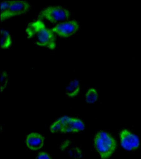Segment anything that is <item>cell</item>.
<instances>
[{
	"label": "cell",
	"instance_id": "cell-1",
	"mask_svg": "<svg viewBox=\"0 0 141 159\" xmlns=\"http://www.w3.org/2000/svg\"><path fill=\"white\" fill-rule=\"evenodd\" d=\"M27 37L33 40L36 45L45 47L51 50L55 49L56 38L54 33L46 26L41 20L30 23L26 30Z\"/></svg>",
	"mask_w": 141,
	"mask_h": 159
},
{
	"label": "cell",
	"instance_id": "cell-2",
	"mask_svg": "<svg viewBox=\"0 0 141 159\" xmlns=\"http://www.w3.org/2000/svg\"><path fill=\"white\" fill-rule=\"evenodd\" d=\"M94 141L95 148L102 159H109L116 149V141L111 135L105 131L98 132Z\"/></svg>",
	"mask_w": 141,
	"mask_h": 159
},
{
	"label": "cell",
	"instance_id": "cell-3",
	"mask_svg": "<svg viewBox=\"0 0 141 159\" xmlns=\"http://www.w3.org/2000/svg\"><path fill=\"white\" fill-rule=\"evenodd\" d=\"M70 17V12L60 6H49L42 10L39 16L54 24L68 20Z\"/></svg>",
	"mask_w": 141,
	"mask_h": 159
},
{
	"label": "cell",
	"instance_id": "cell-4",
	"mask_svg": "<svg viewBox=\"0 0 141 159\" xmlns=\"http://www.w3.org/2000/svg\"><path fill=\"white\" fill-rule=\"evenodd\" d=\"M30 5L28 2L23 1H13L8 10L1 14V21L14 16L26 13L29 11Z\"/></svg>",
	"mask_w": 141,
	"mask_h": 159
},
{
	"label": "cell",
	"instance_id": "cell-5",
	"mask_svg": "<svg viewBox=\"0 0 141 159\" xmlns=\"http://www.w3.org/2000/svg\"><path fill=\"white\" fill-rule=\"evenodd\" d=\"M79 28L78 23L73 20L61 23L54 26L51 30L61 37L68 38L76 33Z\"/></svg>",
	"mask_w": 141,
	"mask_h": 159
},
{
	"label": "cell",
	"instance_id": "cell-6",
	"mask_svg": "<svg viewBox=\"0 0 141 159\" xmlns=\"http://www.w3.org/2000/svg\"><path fill=\"white\" fill-rule=\"evenodd\" d=\"M120 138L122 146L127 151H134L139 147V138L128 130H122L120 132Z\"/></svg>",
	"mask_w": 141,
	"mask_h": 159
},
{
	"label": "cell",
	"instance_id": "cell-7",
	"mask_svg": "<svg viewBox=\"0 0 141 159\" xmlns=\"http://www.w3.org/2000/svg\"><path fill=\"white\" fill-rule=\"evenodd\" d=\"M62 118L63 125L61 133H77L84 130L85 125L82 120L66 116Z\"/></svg>",
	"mask_w": 141,
	"mask_h": 159
},
{
	"label": "cell",
	"instance_id": "cell-8",
	"mask_svg": "<svg viewBox=\"0 0 141 159\" xmlns=\"http://www.w3.org/2000/svg\"><path fill=\"white\" fill-rule=\"evenodd\" d=\"M44 137L37 132H32L28 135L26 139V143L28 148L33 151L41 149L44 146Z\"/></svg>",
	"mask_w": 141,
	"mask_h": 159
},
{
	"label": "cell",
	"instance_id": "cell-9",
	"mask_svg": "<svg viewBox=\"0 0 141 159\" xmlns=\"http://www.w3.org/2000/svg\"><path fill=\"white\" fill-rule=\"evenodd\" d=\"M80 90V84L77 79L71 81L66 87L65 93L69 98H74L77 96Z\"/></svg>",
	"mask_w": 141,
	"mask_h": 159
},
{
	"label": "cell",
	"instance_id": "cell-10",
	"mask_svg": "<svg viewBox=\"0 0 141 159\" xmlns=\"http://www.w3.org/2000/svg\"><path fill=\"white\" fill-rule=\"evenodd\" d=\"M1 47L2 49L8 48L12 44V40L8 31L4 30H1Z\"/></svg>",
	"mask_w": 141,
	"mask_h": 159
},
{
	"label": "cell",
	"instance_id": "cell-11",
	"mask_svg": "<svg viewBox=\"0 0 141 159\" xmlns=\"http://www.w3.org/2000/svg\"><path fill=\"white\" fill-rule=\"evenodd\" d=\"M72 143V142H71L64 151H67L68 155L72 158L78 159L81 158L82 156V150L78 146H71Z\"/></svg>",
	"mask_w": 141,
	"mask_h": 159
},
{
	"label": "cell",
	"instance_id": "cell-12",
	"mask_svg": "<svg viewBox=\"0 0 141 159\" xmlns=\"http://www.w3.org/2000/svg\"><path fill=\"white\" fill-rule=\"evenodd\" d=\"M98 93L95 88H90L87 92L85 95L86 102L90 103H93L97 100Z\"/></svg>",
	"mask_w": 141,
	"mask_h": 159
},
{
	"label": "cell",
	"instance_id": "cell-13",
	"mask_svg": "<svg viewBox=\"0 0 141 159\" xmlns=\"http://www.w3.org/2000/svg\"><path fill=\"white\" fill-rule=\"evenodd\" d=\"M63 120L61 117L51 125L50 128L51 132L53 133L61 132L63 127Z\"/></svg>",
	"mask_w": 141,
	"mask_h": 159
},
{
	"label": "cell",
	"instance_id": "cell-14",
	"mask_svg": "<svg viewBox=\"0 0 141 159\" xmlns=\"http://www.w3.org/2000/svg\"><path fill=\"white\" fill-rule=\"evenodd\" d=\"M1 90L2 93L6 89L8 83V74L6 71H3L1 73Z\"/></svg>",
	"mask_w": 141,
	"mask_h": 159
},
{
	"label": "cell",
	"instance_id": "cell-15",
	"mask_svg": "<svg viewBox=\"0 0 141 159\" xmlns=\"http://www.w3.org/2000/svg\"><path fill=\"white\" fill-rule=\"evenodd\" d=\"M13 1H4L1 2V14H2L8 10Z\"/></svg>",
	"mask_w": 141,
	"mask_h": 159
},
{
	"label": "cell",
	"instance_id": "cell-16",
	"mask_svg": "<svg viewBox=\"0 0 141 159\" xmlns=\"http://www.w3.org/2000/svg\"><path fill=\"white\" fill-rule=\"evenodd\" d=\"M36 159H52V158L47 152H41L38 154Z\"/></svg>",
	"mask_w": 141,
	"mask_h": 159
}]
</instances>
